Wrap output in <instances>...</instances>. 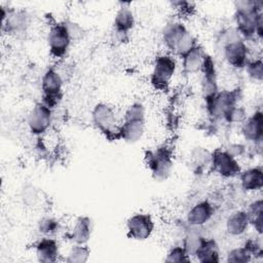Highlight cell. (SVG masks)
<instances>
[{"label": "cell", "instance_id": "cell-1", "mask_svg": "<svg viewBox=\"0 0 263 263\" xmlns=\"http://www.w3.org/2000/svg\"><path fill=\"white\" fill-rule=\"evenodd\" d=\"M234 20L237 33L245 39L262 37V2L243 0L235 2Z\"/></svg>", "mask_w": 263, "mask_h": 263}, {"label": "cell", "instance_id": "cell-2", "mask_svg": "<svg viewBox=\"0 0 263 263\" xmlns=\"http://www.w3.org/2000/svg\"><path fill=\"white\" fill-rule=\"evenodd\" d=\"M145 132V107L136 102L124 112L123 121L120 124V139L127 143L138 142Z\"/></svg>", "mask_w": 263, "mask_h": 263}, {"label": "cell", "instance_id": "cell-3", "mask_svg": "<svg viewBox=\"0 0 263 263\" xmlns=\"http://www.w3.org/2000/svg\"><path fill=\"white\" fill-rule=\"evenodd\" d=\"M91 120L97 129L107 139H120V124L117 121L115 110L109 104L98 103L91 111Z\"/></svg>", "mask_w": 263, "mask_h": 263}, {"label": "cell", "instance_id": "cell-4", "mask_svg": "<svg viewBox=\"0 0 263 263\" xmlns=\"http://www.w3.org/2000/svg\"><path fill=\"white\" fill-rule=\"evenodd\" d=\"M145 161L155 180L164 181L171 176L174 161L172 151L167 147L161 146L147 151Z\"/></svg>", "mask_w": 263, "mask_h": 263}, {"label": "cell", "instance_id": "cell-5", "mask_svg": "<svg viewBox=\"0 0 263 263\" xmlns=\"http://www.w3.org/2000/svg\"><path fill=\"white\" fill-rule=\"evenodd\" d=\"M73 38L68 22H60L52 25L47 34V45L51 57L62 59L66 55Z\"/></svg>", "mask_w": 263, "mask_h": 263}, {"label": "cell", "instance_id": "cell-6", "mask_svg": "<svg viewBox=\"0 0 263 263\" xmlns=\"http://www.w3.org/2000/svg\"><path fill=\"white\" fill-rule=\"evenodd\" d=\"M177 63L173 54L163 53L156 57L151 73V84L158 90H164L168 87L176 72Z\"/></svg>", "mask_w": 263, "mask_h": 263}, {"label": "cell", "instance_id": "cell-7", "mask_svg": "<svg viewBox=\"0 0 263 263\" xmlns=\"http://www.w3.org/2000/svg\"><path fill=\"white\" fill-rule=\"evenodd\" d=\"M223 57L227 64L235 69H242L249 63V48L245 40L235 30L232 36L226 37L223 46Z\"/></svg>", "mask_w": 263, "mask_h": 263}, {"label": "cell", "instance_id": "cell-8", "mask_svg": "<svg viewBox=\"0 0 263 263\" xmlns=\"http://www.w3.org/2000/svg\"><path fill=\"white\" fill-rule=\"evenodd\" d=\"M42 102L50 107H55L63 95V78L53 68L47 69L41 78Z\"/></svg>", "mask_w": 263, "mask_h": 263}, {"label": "cell", "instance_id": "cell-9", "mask_svg": "<svg viewBox=\"0 0 263 263\" xmlns=\"http://www.w3.org/2000/svg\"><path fill=\"white\" fill-rule=\"evenodd\" d=\"M237 91H218L213 99L206 102V107L211 115L216 118H223L230 121L233 111L237 108Z\"/></svg>", "mask_w": 263, "mask_h": 263}, {"label": "cell", "instance_id": "cell-10", "mask_svg": "<svg viewBox=\"0 0 263 263\" xmlns=\"http://www.w3.org/2000/svg\"><path fill=\"white\" fill-rule=\"evenodd\" d=\"M214 173L223 178H233L240 174L241 168L235 156L228 150L216 149L211 153V163Z\"/></svg>", "mask_w": 263, "mask_h": 263}, {"label": "cell", "instance_id": "cell-11", "mask_svg": "<svg viewBox=\"0 0 263 263\" xmlns=\"http://www.w3.org/2000/svg\"><path fill=\"white\" fill-rule=\"evenodd\" d=\"M126 232L128 237L135 240H145L154 231L155 223L148 213H136L126 220Z\"/></svg>", "mask_w": 263, "mask_h": 263}, {"label": "cell", "instance_id": "cell-12", "mask_svg": "<svg viewBox=\"0 0 263 263\" xmlns=\"http://www.w3.org/2000/svg\"><path fill=\"white\" fill-rule=\"evenodd\" d=\"M52 111L51 108L43 102L36 103L30 110L27 118V123L30 132L33 135L40 136L47 132L51 124Z\"/></svg>", "mask_w": 263, "mask_h": 263}, {"label": "cell", "instance_id": "cell-13", "mask_svg": "<svg viewBox=\"0 0 263 263\" xmlns=\"http://www.w3.org/2000/svg\"><path fill=\"white\" fill-rule=\"evenodd\" d=\"M135 27V15L133 10L127 5H122L117 10L114 22L112 36L113 40L119 43L128 40L129 32Z\"/></svg>", "mask_w": 263, "mask_h": 263}, {"label": "cell", "instance_id": "cell-14", "mask_svg": "<svg viewBox=\"0 0 263 263\" xmlns=\"http://www.w3.org/2000/svg\"><path fill=\"white\" fill-rule=\"evenodd\" d=\"M241 134L245 140L252 143H260L263 137V114L260 110L243 119Z\"/></svg>", "mask_w": 263, "mask_h": 263}, {"label": "cell", "instance_id": "cell-15", "mask_svg": "<svg viewBox=\"0 0 263 263\" xmlns=\"http://www.w3.org/2000/svg\"><path fill=\"white\" fill-rule=\"evenodd\" d=\"M35 255L41 263L57 262L60 256L59 242L54 237L43 236L35 245Z\"/></svg>", "mask_w": 263, "mask_h": 263}, {"label": "cell", "instance_id": "cell-16", "mask_svg": "<svg viewBox=\"0 0 263 263\" xmlns=\"http://www.w3.org/2000/svg\"><path fill=\"white\" fill-rule=\"evenodd\" d=\"M214 215V206L208 200H202L194 204L187 213L186 221L190 226L200 227L208 223Z\"/></svg>", "mask_w": 263, "mask_h": 263}, {"label": "cell", "instance_id": "cell-17", "mask_svg": "<svg viewBox=\"0 0 263 263\" xmlns=\"http://www.w3.org/2000/svg\"><path fill=\"white\" fill-rule=\"evenodd\" d=\"M91 232L92 224L90 218L80 216L75 220L69 237L74 245H86L91 237Z\"/></svg>", "mask_w": 263, "mask_h": 263}, {"label": "cell", "instance_id": "cell-18", "mask_svg": "<svg viewBox=\"0 0 263 263\" xmlns=\"http://www.w3.org/2000/svg\"><path fill=\"white\" fill-rule=\"evenodd\" d=\"M3 28L11 34H20L26 31L28 27V14L24 10L12 9L5 13L2 11Z\"/></svg>", "mask_w": 263, "mask_h": 263}, {"label": "cell", "instance_id": "cell-19", "mask_svg": "<svg viewBox=\"0 0 263 263\" xmlns=\"http://www.w3.org/2000/svg\"><path fill=\"white\" fill-rule=\"evenodd\" d=\"M187 28L180 22L173 21L167 23L162 31V40L171 53L174 52L178 42L187 32Z\"/></svg>", "mask_w": 263, "mask_h": 263}, {"label": "cell", "instance_id": "cell-20", "mask_svg": "<svg viewBox=\"0 0 263 263\" xmlns=\"http://www.w3.org/2000/svg\"><path fill=\"white\" fill-rule=\"evenodd\" d=\"M239 181L241 188L249 192L259 191L263 187V171L261 166H254L241 171Z\"/></svg>", "mask_w": 263, "mask_h": 263}, {"label": "cell", "instance_id": "cell-21", "mask_svg": "<svg viewBox=\"0 0 263 263\" xmlns=\"http://www.w3.org/2000/svg\"><path fill=\"white\" fill-rule=\"evenodd\" d=\"M206 55L208 54L204 52L202 47L199 44H197L193 49H191L188 53L181 58L184 72L187 74L200 72L203 67Z\"/></svg>", "mask_w": 263, "mask_h": 263}, {"label": "cell", "instance_id": "cell-22", "mask_svg": "<svg viewBox=\"0 0 263 263\" xmlns=\"http://www.w3.org/2000/svg\"><path fill=\"white\" fill-rule=\"evenodd\" d=\"M194 257L201 263L220 262V249L216 240L203 237Z\"/></svg>", "mask_w": 263, "mask_h": 263}, {"label": "cell", "instance_id": "cell-23", "mask_svg": "<svg viewBox=\"0 0 263 263\" xmlns=\"http://www.w3.org/2000/svg\"><path fill=\"white\" fill-rule=\"evenodd\" d=\"M250 226L246 211H235L226 219V231L232 236H240L246 233Z\"/></svg>", "mask_w": 263, "mask_h": 263}, {"label": "cell", "instance_id": "cell-24", "mask_svg": "<svg viewBox=\"0 0 263 263\" xmlns=\"http://www.w3.org/2000/svg\"><path fill=\"white\" fill-rule=\"evenodd\" d=\"M247 215L249 217V221H250V225H252L255 229V231L261 235L262 234V215H263V201L261 198L255 199L254 201H252L249 206L248 210L246 211Z\"/></svg>", "mask_w": 263, "mask_h": 263}, {"label": "cell", "instance_id": "cell-25", "mask_svg": "<svg viewBox=\"0 0 263 263\" xmlns=\"http://www.w3.org/2000/svg\"><path fill=\"white\" fill-rule=\"evenodd\" d=\"M90 250L87 245H74L67 254L65 261L68 263H84L89 259Z\"/></svg>", "mask_w": 263, "mask_h": 263}, {"label": "cell", "instance_id": "cell-26", "mask_svg": "<svg viewBox=\"0 0 263 263\" xmlns=\"http://www.w3.org/2000/svg\"><path fill=\"white\" fill-rule=\"evenodd\" d=\"M61 229L59 220L53 217H43L38 222V230L43 236L54 237Z\"/></svg>", "mask_w": 263, "mask_h": 263}, {"label": "cell", "instance_id": "cell-27", "mask_svg": "<svg viewBox=\"0 0 263 263\" xmlns=\"http://www.w3.org/2000/svg\"><path fill=\"white\" fill-rule=\"evenodd\" d=\"M252 260L253 256L250 253V251L246 248V246L230 250L226 256V261L232 263H246Z\"/></svg>", "mask_w": 263, "mask_h": 263}, {"label": "cell", "instance_id": "cell-28", "mask_svg": "<svg viewBox=\"0 0 263 263\" xmlns=\"http://www.w3.org/2000/svg\"><path fill=\"white\" fill-rule=\"evenodd\" d=\"M165 262H178V263H187L190 261V256L187 254L183 246H176L172 248L164 259Z\"/></svg>", "mask_w": 263, "mask_h": 263}, {"label": "cell", "instance_id": "cell-29", "mask_svg": "<svg viewBox=\"0 0 263 263\" xmlns=\"http://www.w3.org/2000/svg\"><path fill=\"white\" fill-rule=\"evenodd\" d=\"M245 68H246V71L251 79H253L254 81H258V82L262 81V79H263V63L260 58L253 60V61H249V63L247 64V66Z\"/></svg>", "mask_w": 263, "mask_h": 263}]
</instances>
